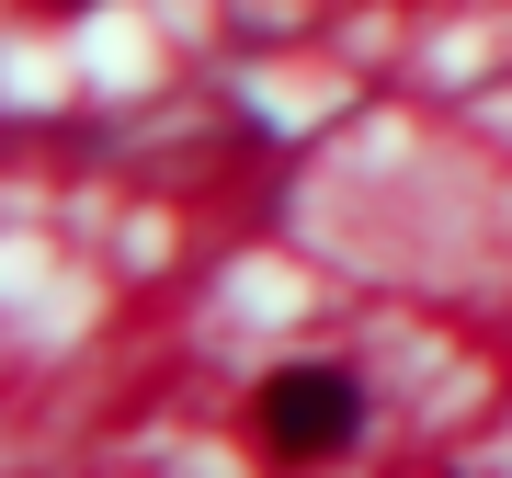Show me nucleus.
Masks as SVG:
<instances>
[{
  "mask_svg": "<svg viewBox=\"0 0 512 478\" xmlns=\"http://www.w3.org/2000/svg\"><path fill=\"white\" fill-rule=\"evenodd\" d=\"M353 433H365V387H353L342 365H285L251 399V444L274 467H319V456H342Z\"/></svg>",
  "mask_w": 512,
  "mask_h": 478,
  "instance_id": "nucleus-1",
  "label": "nucleus"
},
{
  "mask_svg": "<svg viewBox=\"0 0 512 478\" xmlns=\"http://www.w3.org/2000/svg\"><path fill=\"white\" fill-rule=\"evenodd\" d=\"M46 12H80V0H46Z\"/></svg>",
  "mask_w": 512,
  "mask_h": 478,
  "instance_id": "nucleus-2",
  "label": "nucleus"
}]
</instances>
